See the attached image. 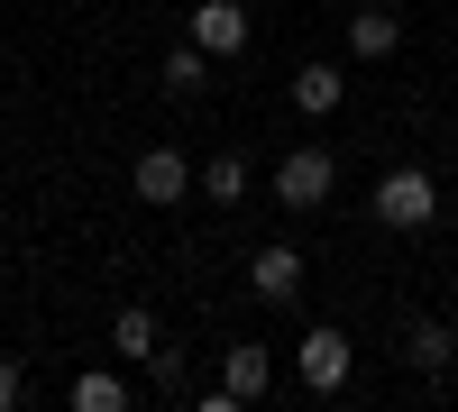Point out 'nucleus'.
<instances>
[{
  "mask_svg": "<svg viewBox=\"0 0 458 412\" xmlns=\"http://www.w3.org/2000/svg\"><path fill=\"white\" fill-rule=\"evenodd\" d=\"M376 220H386V230H431L440 220V183L422 174V165H394L386 183H376V202H367Z\"/></svg>",
  "mask_w": 458,
  "mask_h": 412,
  "instance_id": "1",
  "label": "nucleus"
},
{
  "mask_svg": "<svg viewBox=\"0 0 458 412\" xmlns=\"http://www.w3.org/2000/svg\"><path fill=\"white\" fill-rule=\"evenodd\" d=\"M19 385H28V376H19V366H10V357H0V412H10V403H19Z\"/></svg>",
  "mask_w": 458,
  "mask_h": 412,
  "instance_id": "15",
  "label": "nucleus"
},
{
  "mask_svg": "<svg viewBox=\"0 0 458 412\" xmlns=\"http://www.w3.org/2000/svg\"><path fill=\"white\" fill-rule=\"evenodd\" d=\"M202 73H211V55L193 46V37H183V46L165 55V92H183V101H193V92H202Z\"/></svg>",
  "mask_w": 458,
  "mask_h": 412,
  "instance_id": "13",
  "label": "nucleus"
},
{
  "mask_svg": "<svg viewBox=\"0 0 458 412\" xmlns=\"http://www.w3.org/2000/svg\"><path fill=\"white\" fill-rule=\"evenodd\" d=\"M349 366H358V349H349V330H302V349H293V376L312 385V394H339L349 385Z\"/></svg>",
  "mask_w": 458,
  "mask_h": 412,
  "instance_id": "2",
  "label": "nucleus"
},
{
  "mask_svg": "<svg viewBox=\"0 0 458 412\" xmlns=\"http://www.w3.org/2000/svg\"><path fill=\"white\" fill-rule=\"evenodd\" d=\"M220 385L239 394V403H257L266 385H276V357H266L257 340H248V349H229V357H220Z\"/></svg>",
  "mask_w": 458,
  "mask_h": 412,
  "instance_id": "8",
  "label": "nucleus"
},
{
  "mask_svg": "<svg viewBox=\"0 0 458 412\" xmlns=\"http://www.w3.org/2000/svg\"><path fill=\"white\" fill-rule=\"evenodd\" d=\"M403 46V19L394 10H358L349 19V55H394Z\"/></svg>",
  "mask_w": 458,
  "mask_h": 412,
  "instance_id": "11",
  "label": "nucleus"
},
{
  "mask_svg": "<svg viewBox=\"0 0 458 412\" xmlns=\"http://www.w3.org/2000/svg\"><path fill=\"white\" fill-rule=\"evenodd\" d=\"M248 284L266 293V303H293V293H302V256L293 248H257L248 256Z\"/></svg>",
  "mask_w": 458,
  "mask_h": 412,
  "instance_id": "7",
  "label": "nucleus"
},
{
  "mask_svg": "<svg viewBox=\"0 0 458 412\" xmlns=\"http://www.w3.org/2000/svg\"><path fill=\"white\" fill-rule=\"evenodd\" d=\"M193 46L202 55H239L248 46V10H239V0H202V10H193Z\"/></svg>",
  "mask_w": 458,
  "mask_h": 412,
  "instance_id": "5",
  "label": "nucleus"
},
{
  "mask_svg": "<svg viewBox=\"0 0 458 412\" xmlns=\"http://www.w3.org/2000/svg\"><path fill=\"white\" fill-rule=\"evenodd\" d=\"M339 101H349V73H339V64H302L293 73V110H302V120H330Z\"/></svg>",
  "mask_w": 458,
  "mask_h": 412,
  "instance_id": "6",
  "label": "nucleus"
},
{
  "mask_svg": "<svg viewBox=\"0 0 458 412\" xmlns=\"http://www.w3.org/2000/svg\"><path fill=\"white\" fill-rule=\"evenodd\" d=\"M330 183H339L330 147H293V156L276 165V202H284V211H321V202H330Z\"/></svg>",
  "mask_w": 458,
  "mask_h": 412,
  "instance_id": "3",
  "label": "nucleus"
},
{
  "mask_svg": "<svg viewBox=\"0 0 458 412\" xmlns=\"http://www.w3.org/2000/svg\"><path fill=\"white\" fill-rule=\"evenodd\" d=\"M193 183H202V174L183 165L174 147H147V156H138V202H183Z\"/></svg>",
  "mask_w": 458,
  "mask_h": 412,
  "instance_id": "4",
  "label": "nucleus"
},
{
  "mask_svg": "<svg viewBox=\"0 0 458 412\" xmlns=\"http://www.w3.org/2000/svg\"><path fill=\"white\" fill-rule=\"evenodd\" d=\"M403 357H412V366H422V376H440V366L458 357V340H449V330H440V321H403Z\"/></svg>",
  "mask_w": 458,
  "mask_h": 412,
  "instance_id": "10",
  "label": "nucleus"
},
{
  "mask_svg": "<svg viewBox=\"0 0 458 412\" xmlns=\"http://www.w3.org/2000/svg\"><path fill=\"white\" fill-rule=\"evenodd\" d=\"M110 357H157V312H147V303L110 312Z\"/></svg>",
  "mask_w": 458,
  "mask_h": 412,
  "instance_id": "9",
  "label": "nucleus"
},
{
  "mask_svg": "<svg viewBox=\"0 0 458 412\" xmlns=\"http://www.w3.org/2000/svg\"><path fill=\"white\" fill-rule=\"evenodd\" d=\"M73 412H129V385L110 366H92V376H73Z\"/></svg>",
  "mask_w": 458,
  "mask_h": 412,
  "instance_id": "12",
  "label": "nucleus"
},
{
  "mask_svg": "<svg viewBox=\"0 0 458 412\" xmlns=\"http://www.w3.org/2000/svg\"><path fill=\"white\" fill-rule=\"evenodd\" d=\"M202 193L211 202H248V156H211L202 165Z\"/></svg>",
  "mask_w": 458,
  "mask_h": 412,
  "instance_id": "14",
  "label": "nucleus"
}]
</instances>
